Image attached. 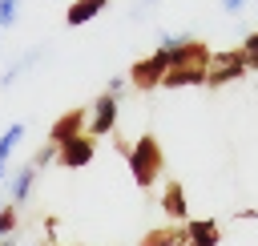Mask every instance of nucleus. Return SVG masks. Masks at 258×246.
I'll list each match as a JSON object with an SVG mask.
<instances>
[{
    "label": "nucleus",
    "mask_w": 258,
    "mask_h": 246,
    "mask_svg": "<svg viewBox=\"0 0 258 246\" xmlns=\"http://www.w3.org/2000/svg\"><path fill=\"white\" fill-rule=\"evenodd\" d=\"M222 8H226V12H242V8H246V0H222Z\"/></svg>",
    "instance_id": "obj_22"
},
{
    "label": "nucleus",
    "mask_w": 258,
    "mask_h": 246,
    "mask_svg": "<svg viewBox=\"0 0 258 246\" xmlns=\"http://www.w3.org/2000/svg\"><path fill=\"white\" fill-rule=\"evenodd\" d=\"M0 246H16V242H12V238H0Z\"/></svg>",
    "instance_id": "obj_24"
},
{
    "label": "nucleus",
    "mask_w": 258,
    "mask_h": 246,
    "mask_svg": "<svg viewBox=\"0 0 258 246\" xmlns=\"http://www.w3.org/2000/svg\"><path fill=\"white\" fill-rule=\"evenodd\" d=\"M12 230H16V206L4 202L0 206V238H12Z\"/></svg>",
    "instance_id": "obj_16"
},
{
    "label": "nucleus",
    "mask_w": 258,
    "mask_h": 246,
    "mask_svg": "<svg viewBox=\"0 0 258 246\" xmlns=\"http://www.w3.org/2000/svg\"><path fill=\"white\" fill-rule=\"evenodd\" d=\"M161 77H165V60H161L157 52H149L145 60H137V65L129 69V85H137V89H157Z\"/></svg>",
    "instance_id": "obj_7"
},
{
    "label": "nucleus",
    "mask_w": 258,
    "mask_h": 246,
    "mask_svg": "<svg viewBox=\"0 0 258 246\" xmlns=\"http://www.w3.org/2000/svg\"><path fill=\"white\" fill-rule=\"evenodd\" d=\"M32 181H36V169H32V161H24V165L12 173V181H8L12 206H24V202H28V194H32Z\"/></svg>",
    "instance_id": "obj_11"
},
{
    "label": "nucleus",
    "mask_w": 258,
    "mask_h": 246,
    "mask_svg": "<svg viewBox=\"0 0 258 246\" xmlns=\"http://www.w3.org/2000/svg\"><path fill=\"white\" fill-rule=\"evenodd\" d=\"M125 161H129V169H133L137 190H153V181H157V173H161V165H165V153H161V145H157L153 133H141V137L129 145Z\"/></svg>",
    "instance_id": "obj_1"
},
{
    "label": "nucleus",
    "mask_w": 258,
    "mask_h": 246,
    "mask_svg": "<svg viewBox=\"0 0 258 246\" xmlns=\"http://www.w3.org/2000/svg\"><path fill=\"white\" fill-rule=\"evenodd\" d=\"M242 56H246V69H258V28L242 40Z\"/></svg>",
    "instance_id": "obj_17"
},
{
    "label": "nucleus",
    "mask_w": 258,
    "mask_h": 246,
    "mask_svg": "<svg viewBox=\"0 0 258 246\" xmlns=\"http://www.w3.org/2000/svg\"><path fill=\"white\" fill-rule=\"evenodd\" d=\"M165 69H185V65H210V44L194 40V36H161V48H153Z\"/></svg>",
    "instance_id": "obj_2"
},
{
    "label": "nucleus",
    "mask_w": 258,
    "mask_h": 246,
    "mask_svg": "<svg viewBox=\"0 0 258 246\" xmlns=\"http://www.w3.org/2000/svg\"><path fill=\"white\" fill-rule=\"evenodd\" d=\"M0 177H4V161H0Z\"/></svg>",
    "instance_id": "obj_25"
},
{
    "label": "nucleus",
    "mask_w": 258,
    "mask_h": 246,
    "mask_svg": "<svg viewBox=\"0 0 258 246\" xmlns=\"http://www.w3.org/2000/svg\"><path fill=\"white\" fill-rule=\"evenodd\" d=\"M52 161H56V145H44V149L32 157V169L40 173V169H44V165H52Z\"/></svg>",
    "instance_id": "obj_19"
},
{
    "label": "nucleus",
    "mask_w": 258,
    "mask_h": 246,
    "mask_svg": "<svg viewBox=\"0 0 258 246\" xmlns=\"http://www.w3.org/2000/svg\"><path fill=\"white\" fill-rule=\"evenodd\" d=\"M125 89H129V77H109V89H105V93L121 101V93H125Z\"/></svg>",
    "instance_id": "obj_20"
},
{
    "label": "nucleus",
    "mask_w": 258,
    "mask_h": 246,
    "mask_svg": "<svg viewBox=\"0 0 258 246\" xmlns=\"http://www.w3.org/2000/svg\"><path fill=\"white\" fill-rule=\"evenodd\" d=\"M189 85H206V65L165 69V77H161V89H189Z\"/></svg>",
    "instance_id": "obj_8"
},
{
    "label": "nucleus",
    "mask_w": 258,
    "mask_h": 246,
    "mask_svg": "<svg viewBox=\"0 0 258 246\" xmlns=\"http://www.w3.org/2000/svg\"><path fill=\"white\" fill-rule=\"evenodd\" d=\"M36 60H44V48H28L24 56H16V60H12V65L0 73V89H12V85H16V81H20V77H24V73L36 65Z\"/></svg>",
    "instance_id": "obj_9"
},
{
    "label": "nucleus",
    "mask_w": 258,
    "mask_h": 246,
    "mask_svg": "<svg viewBox=\"0 0 258 246\" xmlns=\"http://www.w3.org/2000/svg\"><path fill=\"white\" fill-rule=\"evenodd\" d=\"M234 218H258V210H238Z\"/></svg>",
    "instance_id": "obj_23"
},
{
    "label": "nucleus",
    "mask_w": 258,
    "mask_h": 246,
    "mask_svg": "<svg viewBox=\"0 0 258 246\" xmlns=\"http://www.w3.org/2000/svg\"><path fill=\"white\" fill-rule=\"evenodd\" d=\"M137 246H189V234L185 226H161V230H149Z\"/></svg>",
    "instance_id": "obj_12"
},
{
    "label": "nucleus",
    "mask_w": 258,
    "mask_h": 246,
    "mask_svg": "<svg viewBox=\"0 0 258 246\" xmlns=\"http://www.w3.org/2000/svg\"><path fill=\"white\" fill-rule=\"evenodd\" d=\"M20 137H24V121H12V125L0 133V161H8V157H12V149L20 145Z\"/></svg>",
    "instance_id": "obj_15"
},
{
    "label": "nucleus",
    "mask_w": 258,
    "mask_h": 246,
    "mask_svg": "<svg viewBox=\"0 0 258 246\" xmlns=\"http://www.w3.org/2000/svg\"><path fill=\"white\" fill-rule=\"evenodd\" d=\"M161 210L169 214V218H177V222H185V190H181V181H165V194H161Z\"/></svg>",
    "instance_id": "obj_14"
},
{
    "label": "nucleus",
    "mask_w": 258,
    "mask_h": 246,
    "mask_svg": "<svg viewBox=\"0 0 258 246\" xmlns=\"http://www.w3.org/2000/svg\"><path fill=\"white\" fill-rule=\"evenodd\" d=\"M185 234H189V246H218V222L214 218L185 222Z\"/></svg>",
    "instance_id": "obj_13"
},
{
    "label": "nucleus",
    "mask_w": 258,
    "mask_h": 246,
    "mask_svg": "<svg viewBox=\"0 0 258 246\" xmlns=\"http://www.w3.org/2000/svg\"><path fill=\"white\" fill-rule=\"evenodd\" d=\"M153 4H161V0H141V4H137V8H133V20H141V12H149V8H153Z\"/></svg>",
    "instance_id": "obj_21"
},
{
    "label": "nucleus",
    "mask_w": 258,
    "mask_h": 246,
    "mask_svg": "<svg viewBox=\"0 0 258 246\" xmlns=\"http://www.w3.org/2000/svg\"><path fill=\"white\" fill-rule=\"evenodd\" d=\"M105 4H109V0H73L69 12H64V24H69V28H81V24H89L93 16H101Z\"/></svg>",
    "instance_id": "obj_10"
},
{
    "label": "nucleus",
    "mask_w": 258,
    "mask_h": 246,
    "mask_svg": "<svg viewBox=\"0 0 258 246\" xmlns=\"http://www.w3.org/2000/svg\"><path fill=\"white\" fill-rule=\"evenodd\" d=\"M93 153H97V145H93V137L85 133V137H73V141H64V145H56V165H60V169H85V165L93 161Z\"/></svg>",
    "instance_id": "obj_6"
},
{
    "label": "nucleus",
    "mask_w": 258,
    "mask_h": 246,
    "mask_svg": "<svg viewBox=\"0 0 258 246\" xmlns=\"http://www.w3.org/2000/svg\"><path fill=\"white\" fill-rule=\"evenodd\" d=\"M85 125H89V113H85V109L60 113V117L48 125V145H64V141H73V137H85Z\"/></svg>",
    "instance_id": "obj_5"
},
{
    "label": "nucleus",
    "mask_w": 258,
    "mask_h": 246,
    "mask_svg": "<svg viewBox=\"0 0 258 246\" xmlns=\"http://www.w3.org/2000/svg\"><path fill=\"white\" fill-rule=\"evenodd\" d=\"M0 206H4V202H0Z\"/></svg>",
    "instance_id": "obj_27"
},
{
    "label": "nucleus",
    "mask_w": 258,
    "mask_h": 246,
    "mask_svg": "<svg viewBox=\"0 0 258 246\" xmlns=\"http://www.w3.org/2000/svg\"><path fill=\"white\" fill-rule=\"evenodd\" d=\"M89 137L97 141V137H109L113 129H117V97H109V93H101L97 101H93V109H89Z\"/></svg>",
    "instance_id": "obj_4"
},
{
    "label": "nucleus",
    "mask_w": 258,
    "mask_h": 246,
    "mask_svg": "<svg viewBox=\"0 0 258 246\" xmlns=\"http://www.w3.org/2000/svg\"><path fill=\"white\" fill-rule=\"evenodd\" d=\"M246 73V56H242V48H218V52H210V65H206V85H230V81H238Z\"/></svg>",
    "instance_id": "obj_3"
},
{
    "label": "nucleus",
    "mask_w": 258,
    "mask_h": 246,
    "mask_svg": "<svg viewBox=\"0 0 258 246\" xmlns=\"http://www.w3.org/2000/svg\"><path fill=\"white\" fill-rule=\"evenodd\" d=\"M20 12V0H0V28H12Z\"/></svg>",
    "instance_id": "obj_18"
},
{
    "label": "nucleus",
    "mask_w": 258,
    "mask_h": 246,
    "mask_svg": "<svg viewBox=\"0 0 258 246\" xmlns=\"http://www.w3.org/2000/svg\"><path fill=\"white\" fill-rule=\"evenodd\" d=\"M0 36H4V28H0Z\"/></svg>",
    "instance_id": "obj_26"
}]
</instances>
